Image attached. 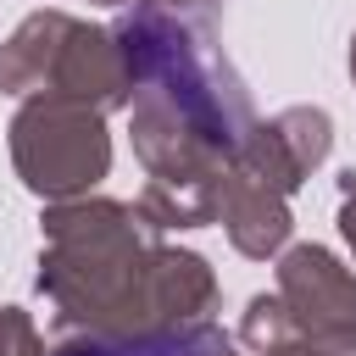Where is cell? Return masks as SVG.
I'll list each match as a JSON object with an SVG mask.
<instances>
[{
    "instance_id": "1",
    "label": "cell",
    "mask_w": 356,
    "mask_h": 356,
    "mask_svg": "<svg viewBox=\"0 0 356 356\" xmlns=\"http://www.w3.org/2000/svg\"><path fill=\"white\" fill-rule=\"evenodd\" d=\"M39 295L56 334H139L217 312V273L200 250L167 245L161 228L111 195L44 200Z\"/></svg>"
},
{
    "instance_id": "2",
    "label": "cell",
    "mask_w": 356,
    "mask_h": 356,
    "mask_svg": "<svg viewBox=\"0 0 356 356\" xmlns=\"http://www.w3.org/2000/svg\"><path fill=\"white\" fill-rule=\"evenodd\" d=\"M111 33L134 78L128 139L145 178L222 189L239 145L256 128V106L239 67L217 44V28L195 22L189 11L134 0Z\"/></svg>"
},
{
    "instance_id": "3",
    "label": "cell",
    "mask_w": 356,
    "mask_h": 356,
    "mask_svg": "<svg viewBox=\"0 0 356 356\" xmlns=\"http://www.w3.org/2000/svg\"><path fill=\"white\" fill-rule=\"evenodd\" d=\"M11 167L39 200H78L111 172L106 111L67 95H28L6 128Z\"/></svg>"
},
{
    "instance_id": "4",
    "label": "cell",
    "mask_w": 356,
    "mask_h": 356,
    "mask_svg": "<svg viewBox=\"0 0 356 356\" xmlns=\"http://www.w3.org/2000/svg\"><path fill=\"white\" fill-rule=\"evenodd\" d=\"M278 300L289 306V317L306 334L356 350V273L328 245L278 250Z\"/></svg>"
},
{
    "instance_id": "5",
    "label": "cell",
    "mask_w": 356,
    "mask_h": 356,
    "mask_svg": "<svg viewBox=\"0 0 356 356\" xmlns=\"http://www.w3.org/2000/svg\"><path fill=\"white\" fill-rule=\"evenodd\" d=\"M328 150H334V117L323 106H284L273 117H256V128L239 145L234 167L256 172L278 195H295L328 161Z\"/></svg>"
},
{
    "instance_id": "6",
    "label": "cell",
    "mask_w": 356,
    "mask_h": 356,
    "mask_svg": "<svg viewBox=\"0 0 356 356\" xmlns=\"http://www.w3.org/2000/svg\"><path fill=\"white\" fill-rule=\"evenodd\" d=\"M44 95H67V100H83V106H100V111H117L134 100V78H128V56L117 44L111 28L100 22H72L56 67H50V83Z\"/></svg>"
},
{
    "instance_id": "7",
    "label": "cell",
    "mask_w": 356,
    "mask_h": 356,
    "mask_svg": "<svg viewBox=\"0 0 356 356\" xmlns=\"http://www.w3.org/2000/svg\"><path fill=\"white\" fill-rule=\"evenodd\" d=\"M217 222L228 228V245L250 261H273L289 234H295V217H289V195H278L273 184H261L256 172L245 167H228L222 178V211Z\"/></svg>"
},
{
    "instance_id": "8",
    "label": "cell",
    "mask_w": 356,
    "mask_h": 356,
    "mask_svg": "<svg viewBox=\"0 0 356 356\" xmlns=\"http://www.w3.org/2000/svg\"><path fill=\"white\" fill-rule=\"evenodd\" d=\"M234 339L200 317L172 328H139V334H61L50 356H228Z\"/></svg>"
},
{
    "instance_id": "9",
    "label": "cell",
    "mask_w": 356,
    "mask_h": 356,
    "mask_svg": "<svg viewBox=\"0 0 356 356\" xmlns=\"http://www.w3.org/2000/svg\"><path fill=\"white\" fill-rule=\"evenodd\" d=\"M72 22L78 17H67V11H33V17H22L6 33V44H0V95H17V100L44 95L50 67H56Z\"/></svg>"
},
{
    "instance_id": "10",
    "label": "cell",
    "mask_w": 356,
    "mask_h": 356,
    "mask_svg": "<svg viewBox=\"0 0 356 356\" xmlns=\"http://www.w3.org/2000/svg\"><path fill=\"white\" fill-rule=\"evenodd\" d=\"M239 345H245L250 356H356V350H345V345H328V339L306 334V328L289 317V306L278 300V289L245 300V312H239Z\"/></svg>"
},
{
    "instance_id": "11",
    "label": "cell",
    "mask_w": 356,
    "mask_h": 356,
    "mask_svg": "<svg viewBox=\"0 0 356 356\" xmlns=\"http://www.w3.org/2000/svg\"><path fill=\"white\" fill-rule=\"evenodd\" d=\"M134 206H139L161 234H184V228L217 222L222 189H211V184H156V178H145V189H139Z\"/></svg>"
},
{
    "instance_id": "12",
    "label": "cell",
    "mask_w": 356,
    "mask_h": 356,
    "mask_svg": "<svg viewBox=\"0 0 356 356\" xmlns=\"http://www.w3.org/2000/svg\"><path fill=\"white\" fill-rule=\"evenodd\" d=\"M0 356H50L44 334L33 328V317L22 306H0Z\"/></svg>"
},
{
    "instance_id": "13",
    "label": "cell",
    "mask_w": 356,
    "mask_h": 356,
    "mask_svg": "<svg viewBox=\"0 0 356 356\" xmlns=\"http://www.w3.org/2000/svg\"><path fill=\"white\" fill-rule=\"evenodd\" d=\"M339 234H345V245L356 256V167L339 172Z\"/></svg>"
},
{
    "instance_id": "14",
    "label": "cell",
    "mask_w": 356,
    "mask_h": 356,
    "mask_svg": "<svg viewBox=\"0 0 356 356\" xmlns=\"http://www.w3.org/2000/svg\"><path fill=\"white\" fill-rule=\"evenodd\" d=\"M150 6H167V11H195V6H217V0H150Z\"/></svg>"
},
{
    "instance_id": "15",
    "label": "cell",
    "mask_w": 356,
    "mask_h": 356,
    "mask_svg": "<svg viewBox=\"0 0 356 356\" xmlns=\"http://www.w3.org/2000/svg\"><path fill=\"white\" fill-rule=\"evenodd\" d=\"M350 83H356V33H350Z\"/></svg>"
},
{
    "instance_id": "16",
    "label": "cell",
    "mask_w": 356,
    "mask_h": 356,
    "mask_svg": "<svg viewBox=\"0 0 356 356\" xmlns=\"http://www.w3.org/2000/svg\"><path fill=\"white\" fill-rule=\"evenodd\" d=\"M89 6H134V0H89Z\"/></svg>"
},
{
    "instance_id": "17",
    "label": "cell",
    "mask_w": 356,
    "mask_h": 356,
    "mask_svg": "<svg viewBox=\"0 0 356 356\" xmlns=\"http://www.w3.org/2000/svg\"><path fill=\"white\" fill-rule=\"evenodd\" d=\"M228 356H239V350H228Z\"/></svg>"
}]
</instances>
